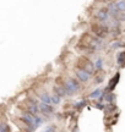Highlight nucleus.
Wrapping results in <instances>:
<instances>
[{
    "label": "nucleus",
    "instance_id": "1",
    "mask_svg": "<svg viewBox=\"0 0 125 132\" xmlns=\"http://www.w3.org/2000/svg\"><path fill=\"white\" fill-rule=\"evenodd\" d=\"M64 88L66 90V94H72V93H76L77 90H79V83H77L75 80L70 78V80L66 81Z\"/></svg>",
    "mask_w": 125,
    "mask_h": 132
},
{
    "label": "nucleus",
    "instance_id": "2",
    "mask_svg": "<svg viewBox=\"0 0 125 132\" xmlns=\"http://www.w3.org/2000/svg\"><path fill=\"white\" fill-rule=\"evenodd\" d=\"M34 119H36V116L31 115L29 113H26V114H24V115H22V120H24L27 125H29V126H31V128H34Z\"/></svg>",
    "mask_w": 125,
    "mask_h": 132
},
{
    "label": "nucleus",
    "instance_id": "3",
    "mask_svg": "<svg viewBox=\"0 0 125 132\" xmlns=\"http://www.w3.org/2000/svg\"><path fill=\"white\" fill-rule=\"evenodd\" d=\"M109 16H111V15H109V12H108L106 9H102L97 12V19L101 20V21H108V20H109Z\"/></svg>",
    "mask_w": 125,
    "mask_h": 132
},
{
    "label": "nucleus",
    "instance_id": "4",
    "mask_svg": "<svg viewBox=\"0 0 125 132\" xmlns=\"http://www.w3.org/2000/svg\"><path fill=\"white\" fill-rule=\"evenodd\" d=\"M76 75L79 77V80L82 81V82H87V81L90 80V73H87L86 71H83V70H77Z\"/></svg>",
    "mask_w": 125,
    "mask_h": 132
},
{
    "label": "nucleus",
    "instance_id": "5",
    "mask_svg": "<svg viewBox=\"0 0 125 132\" xmlns=\"http://www.w3.org/2000/svg\"><path fill=\"white\" fill-rule=\"evenodd\" d=\"M37 106H38V110H41V111L44 114H50L53 111V108H52L50 105H47V104H44V103L37 104Z\"/></svg>",
    "mask_w": 125,
    "mask_h": 132
},
{
    "label": "nucleus",
    "instance_id": "6",
    "mask_svg": "<svg viewBox=\"0 0 125 132\" xmlns=\"http://www.w3.org/2000/svg\"><path fill=\"white\" fill-rule=\"evenodd\" d=\"M119 77H120V73L118 72V73H116V75L114 76V77H113V78L111 80V82H109V86H108V88H107V89H111V90H112V89H114V87L116 86L118 81H119Z\"/></svg>",
    "mask_w": 125,
    "mask_h": 132
},
{
    "label": "nucleus",
    "instance_id": "7",
    "mask_svg": "<svg viewBox=\"0 0 125 132\" xmlns=\"http://www.w3.org/2000/svg\"><path fill=\"white\" fill-rule=\"evenodd\" d=\"M41 99H42V103L47 104V105H49V104L52 103V98H50V95H48V93L41 94Z\"/></svg>",
    "mask_w": 125,
    "mask_h": 132
},
{
    "label": "nucleus",
    "instance_id": "8",
    "mask_svg": "<svg viewBox=\"0 0 125 132\" xmlns=\"http://www.w3.org/2000/svg\"><path fill=\"white\" fill-rule=\"evenodd\" d=\"M29 114L31 115H33L36 116L37 114H38V106H37V104H32V105H29Z\"/></svg>",
    "mask_w": 125,
    "mask_h": 132
},
{
    "label": "nucleus",
    "instance_id": "9",
    "mask_svg": "<svg viewBox=\"0 0 125 132\" xmlns=\"http://www.w3.org/2000/svg\"><path fill=\"white\" fill-rule=\"evenodd\" d=\"M115 6L119 12H125V1H118L115 3Z\"/></svg>",
    "mask_w": 125,
    "mask_h": 132
},
{
    "label": "nucleus",
    "instance_id": "10",
    "mask_svg": "<svg viewBox=\"0 0 125 132\" xmlns=\"http://www.w3.org/2000/svg\"><path fill=\"white\" fill-rule=\"evenodd\" d=\"M55 90H57V93L59 94V97H64V95H66V90H65L64 87H55Z\"/></svg>",
    "mask_w": 125,
    "mask_h": 132
},
{
    "label": "nucleus",
    "instance_id": "11",
    "mask_svg": "<svg viewBox=\"0 0 125 132\" xmlns=\"http://www.w3.org/2000/svg\"><path fill=\"white\" fill-rule=\"evenodd\" d=\"M118 64L119 65H124L125 64V53L118 54Z\"/></svg>",
    "mask_w": 125,
    "mask_h": 132
},
{
    "label": "nucleus",
    "instance_id": "12",
    "mask_svg": "<svg viewBox=\"0 0 125 132\" xmlns=\"http://www.w3.org/2000/svg\"><path fill=\"white\" fill-rule=\"evenodd\" d=\"M101 95H102V90H101V89H96L95 92H92V94L90 95V98H92V99L99 98Z\"/></svg>",
    "mask_w": 125,
    "mask_h": 132
},
{
    "label": "nucleus",
    "instance_id": "13",
    "mask_svg": "<svg viewBox=\"0 0 125 132\" xmlns=\"http://www.w3.org/2000/svg\"><path fill=\"white\" fill-rule=\"evenodd\" d=\"M114 99H115V95L113 94V93H109V94L106 95V100L108 102V103H112V102H113Z\"/></svg>",
    "mask_w": 125,
    "mask_h": 132
},
{
    "label": "nucleus",
    "instance_id": "14",
    "mask_svg": "<svg viewBox=\"0 0 125 132\" xmlns=\"http://www.w3.org/2000/svg\"><path fill=\"white\" fill-rule=\"evenodd\" d=\"M95 67H96V69H98V70H101L102 67H103V61H102L101 59H98V60L96 61V64H95Z\"/></svg>",
    "mask_w": 125,
    "mask_h": 132
},
{
    "label": "nucleus",
    "instance_id": "15",
    "mask_svg": "<svg viewBox=\"0 0 125 132\" xmlns=\"http://www.w3.org/2000/svg\"><path fill=\"white\" fill-rule=\"evenodd\" d=\"M125 44L123 42H114L112 43V48H120V47H124Z\"/></svg>",
    "mask_w": 125,
    "mask_h": 132
},
{
    "label": "nucleus",
    "instance_id": "16",
    "mask_svg": "<svg viewBox=\"0 0 125 132\" xmlns=\"http://www.w3.org/2000/svg\"><path fill=\"white\" fill-rule=\"evenodd\" d=\"M50 98H52V103L53 104H58L59 102H60V97H59V95H53V97H50Z\"/></svg>",
    "mask_w": 125,
    "mask_h": 132
},
{
    "label": "nucleus",
    "instance_id": "17",
    "mask_svg": "<svg viewBox=\"0 0 125 132\" xmlns=\"http://www.w3.org/2000/svg\"><path fill=\"white\" fill-rule=\"evenodd\" d=\"M0 131L1 132H9V127L6 123H0Z\"/></svg>",
    "mask_w": 125,
    "mask_h": 132
},
{
    "label": "nucleus",
    "instance_id": "18",
    "mask_svg": "<svg viewBox=\"0 0 125 132\" xmlns=\"http://www.w3.org/2000/svg\"><path fill=\"white\" fill-rule=\"evenodd\" d=\"M44 132H55V126H48L44 130Z\"/></svg>",
    "mask_w": 125,
    "mask_h": 132
},
{
    "label": "nucleus",
    "instance_id": "19",
    "mask_svg": "<svg viewBox=\"0 0 125 132\" xmlns=\"http://www.w3.org/2000/svg\"><path fill=\"white\" fill-rule=\"evenodd\" d=\"M85 104H86V102H85V100H82V102H79V103L75 104V106H76V108H82Z\"/></svg>",
    "mask_w": 125,
    "mask_h": 132
},
{
    "label": "nucleus",
    "instance_id": "20",
    "mask_svg": "<svg viewBox=\"0 0 125 132\" xmlns=\"http://www.w3.org/2000/svg\"><path fill=\"white\" fill-rule=\"evenodd\" d=\"M96 106H97V108H98V109H103V108H104L103 105H101V103H98V104H97V105H96Z\"/></svg>",
    "mask_w": 125,
    "mask_h": 132
},
{
    "label": "nucleus",
    "instance_id": "21",
    "mask_svg": "<svg viewBox=\"0 0 125 132\" xmlns=\"http://www.w3.org/2000/svg\"><path fill=\"white\" fill-rule=\"evenodd\" d=\"M0 132H1V131H0Z\"/></svg>",
    "mask_w": 125,
    "mask_h": 132
}]
</instances>
